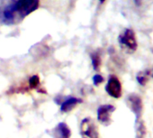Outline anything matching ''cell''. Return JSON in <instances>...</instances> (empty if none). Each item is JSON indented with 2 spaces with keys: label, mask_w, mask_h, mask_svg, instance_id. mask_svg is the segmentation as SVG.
<instances>
[{
  "label": "cell",
  "mask_w": 153,
  "mask_h": 138,
  "mask_svg": "<svg viewBox=\"0 0 153 138\" xmlns=\"http://www.w3.org/2000/svg\"><path fill=\"white\" fill-rule=\"evenodd\" d=\"M38 7L39 0H0V24H18Z\"/></svg>",
  "instance_id": "obj_1"
},
{
  "label": "cell",
  "mask_w": 153,
  "mask_h": 138,
  "mask_svg": "<svg viewBox=\"0 0 153 138\" xmlns=\"http://www.w3.org/2000/svg\"><path fill=\"white\" fill-rule=\"evenodd\" d=\"M118 43L122 50L128 54H132L137 51L138 43L136 35L135 33L130 28L124 29L120 34L118 37Z\"/></svg>",
  "instance_id": "obj_2"
},
{
  "label": "cell",
  "mask_w": 153,
  "mask_h": 138,
  "mask_svg": "<svg viewBox=\"0 0 153 138\" xmlns=\"http://www.w3.org/2000/svg\"><path fill=\"white\" fill-rule=\"evenodd\" d=\"M80 134L82 138H99L97 126L90 117H86L81 121Z\"/></svg>",
  "instance_id": "obj_3"
},
{
  "label": "cell",
  "mask_w": 153,
  "mask_h": 138,
  "mask_svg": "<svg viewBox=\"0 0 153 138\" xmlns=\"http://www.w3.org/2000/svg\"><path fill=\"white\" fill-rule=\"evenodd\" d=\"M126 104L135 115L136 120H139L142 115V109H143V103L141 98L137 94L131 93L128 95V97L126 98Z\"/></svg>",
  "instance_id": "obj_4"
},
{
  "label": "cell",
  "mask_w": 153,
  "mask_h": 138,
  "mask_svg": "<svg viewBox=\"0 0 153 138\" xmlns=\"http://www.w3.org/2000/svg\"><path fill=\"white\" fill-rule=\"evenodd\" d=\"M105 90L112 98H119L122 97V83L115 75H110L108 82L105 86Z\"/></svg>",
  "instance_id": "obj_5"
},
{
  "label": "cell",
  "mask_w": 153,
  "mask_h": 138,
  "mask_svg": "<svg viewBox=\"0 0 153 138\" xmlns=\"http://www.w3.org/2000/svg\"><path fill=\"white\" fill-rule=\"evenodd\" d=\"M115 110V107L113 105H102L97 109V119L98 121L107 126L112 123V114Z\"/></svg>",
  "instance_id": "obj_6"
},
{
  "label": "cell",
  "mask_w": 153,
  "mask_h": 138,
  "mask_svg": "<svg viewBox=\"0 0 153 138\" xmlns=\"http://www.w3.org/2000/svg\"><path fill=\"white\" fill-rule=\"evenodd\" d=\"M51 135L54 138H70L71 132L68 125L61 122L51 130Z\"/></svg>",
  "instance_id": "obj_7"
},
{
  "label": "cell",
  "mask_w": 153,
  "mask_h": 138,
  "mask_svg": "<svg viewBox=\"0 0 153 138\" xmlns=\"http://www.w3.org/2000/svg\"><path fill=\"white\" fill-rule=\"evenodd\" d=\"M81 99L75 97H68L64 99V101L60 105V111L63 113H67L71 111L76 105L81 103Z\"/></svg>",
  "instance_id": "obj_8"
},
{
  "label": "cell",
  "mask_w": 153,
  "mask_h": 138,
  "mask_svg": "<svg viewBox=\"0 0 153 138\" xmlns=\"http://www.w3.org/2000/svg\"><path fill=\"white\" fill-rule=\"evenodd\" d=\"M149 75H150V71H149V70L141 71L137 74L136 80L140 85L146 86V84L148 83V81L149 80Z\"/></svg>",
  "instance_id": "obj_9"
},
{
  "label": "cell",
  "mask_w": 153,
  "mask_h": 138,
  "mask_svg": "<svg viewBox=\"0 0 153 138\" xmlns=\"http://www.w3.org/2000/svg\"><path fill=\"white\" fill-rule=\"evenodd\" d=\"M147 130L142 120H136V138H145Z\"/></svg>",
  "instance_id": "obj_10"
},
{
  "label": "cell",
  "mask_w": 153,
  "mask_h": 138,
  "mask_svg": "<svg viewBox=\"0 0 153 138\" xmlns=\"http://www.w3.org/2000/svg\"><path fill=\"white\" fill-rule=\"evenodd\" d=\"M91 60H92V65H93L94 70L95 71H99V69L101 67V63H102L99 52H97V51L93 52L91 54Z\"/></svg>",
  "instance_id": "obj_11"
},
{
  "label": "cell",
  "mask_w": 153,
  "mask_h": 138,
  "mask_svg": "<svg viewBox=\"0 0 153 138\" xmlns=\"http://www.w3.org/2000/svg\"><path fill=\"white\" fill-rule=\"evenodd\" d=\"M40 84V79L37 75H34L29 79V87L30 89H37Z\"/></svg>",
  "instance_id": "obj_12"
},
{
  "label": "cell",
  "mask_w": 153,
  "mask_h": 138,
  "mask_svg": "<svg viewBox=\"0 0 153 138\" xmlns=\"http://www.w3.org/2000/svg\"><path fill=\"white\" fill-rule=\"evenodd\" d=\"M93 82H94V84H95L96 86L100 85L102 82H104V78H103V76H101V75H99V74L95 75V76L93 77Z\"/></svg>",
  "instance_id": "obj_13"
},
{
  "label": "cell",
  "mask_w": 153,
  "mask_h": 138,
  "mask_svg": "<svg viewBox=\"0 0 153 138\" xmlns=\"http://www.w3.org/2000/svg\"><path fill=\"white\" fill-rule=\"evenodd\" d=\"M141 1H142V0H134V3L136 4L137 7H140V4H141Z\"/></svg>",
  "instance_id": "obj_14"
},
{
  "label": "cell",
  "mask_w": 153,
  "mask_h": 138,
  "mask_svg": "<svg viewBox=\"0 0 153 138\" xmlns=\"http://www.w3.org/2000/svg\"><path fill=\"white\" fill-rule=\"evenodd\" d=\"M100 1V3H104V2H105V0H99Z\"/></svg>",
  "instance_id": "obj_15"
},
{
  "label": "cell",
  "mask_w": 153,
  "mask_h": 138,
  "mask_svg": "<svg viewBox=\"0 0 153 138\" xmlns=\"http://www.w3.org/2000/svg\"><path fill=\"white\" fill-rule=\"evenodd\" d=\"M151 73V76H152V78H153V71H152V72H150Z\"/></svg>",
  "instance_id": "obj_16"
}]
</instances>
